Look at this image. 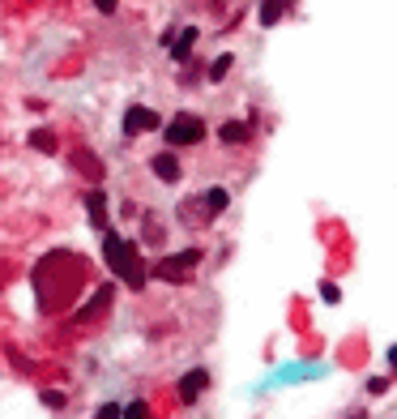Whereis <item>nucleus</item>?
Returning <instances> with one entry per match:
<instances>
[{
	"mask_svg": "<svg viewBox=\"0 0 397 419\" xmlns=\"http://www.w3.org/2000/svg\"><path fill=\"white\" fill-rule=\"evenodd\" d=\"M235 69V56L231 51H222V56H214V65H209V82L218 86V82H226V73Z\"/></svg>",
	"mask_w": 397,
	"mask_h": 419,
	"instance_id": "nucleus-13",
	"label": "nucleus"
},
{
	"mask_svg": "<svg viewBox=\"0 0 397 419\" xmlns=\"http://www.w3.org/2000/svg\"><path fill=\"white\" fill-rule=\"evenodd\" d=\"M145 411H150L145 402H133V406H124V411H120V419H145Z\"/></svg>",
	"mask_w": 397,
	"mask_h": 419,
	"instance_id": "nucleus-17",
	"label": "nucleus"
},
{
	"mask_svg": "<svg viewBox=\"0 0 397 419\" xmlns=\"http://www.w3.org/2000/svg\"><path fill=\"white\" fill-rule=\"evenodd\" d=\"M162 137H167V146H171V150L197 146V141H205V120L193 116V112H180V116H171V124L162 129Z\"/></svg>",
	"mask_w": 397,
	"mask_h": 419,
	"instance_id": "nucleus-3",
	"label": "nucleus"
},
{
	"mask_svg": "<svg viewBox=\"0 0 397 419\" xmlns=\"http://www.w3.org/2000/svg\"><path fill=\"white\" fill-rule=\"evenodd\" d=\"M282 13H287V5H282V0H265V5H261V26H278Z\"/></svg>",
	"mask_w": 397,
	"mask_h": 419,
	"instance_id": "nucleus-15",
	"label": "nucleus"
},
{
	"mask_svg": "<svg viewBox=\"0 0 397 419\" xmlns=\"http://www.w3.org/2000/svg\"><path fill=\"white\" fill-rule=\"evenodd\" d=\"M150 172H154V176L162 180V184H180V159H176L171 150L154 154V159H150Z\"/></svg>",
	"mask_w": 397,
	"mask_h": 419,
	"instance_id": "nucleus-6",
	"label": "nucleus"
},
{
	"mask_svg": "<svg viewBox=\"0 0 397 419\" xmlns=\"http://www.w3.org/2000/svg\"><path fill=\"white\" fill-rule=\"evenodd\" d=\"M355 419H363V415H355Z\"/></svg>",
	"mask_w": 397,
	"mask_h": 419,
	"instance_id": "nucleus-23",
	"label": "nucleus"
},
{
	"mask_svg": "<svg viewBox=\"0 0 397 419\" xmlns=\"http://www.w3.org/2000/svg\"><path fill=\"white\" fill-rule=\"evenodd\" d=\"M94 419H120V406H116V402H107V406H98V411H94Z\"/></svg>",
	"mask_w": 397,
	"mask_h": 419,
	"instance_id": "nucleus-18",
	"label": "nucleus"
},
{
	"mask_svg": "<svg viewBox=\"0 0 397 419\" xmlns=\"http://www.w3.org/2000/svg\"><path fill=\"white\" fill-rule=\"evenodd\" d=\"M389 363H393V373H397V347H393V351H389Z\"/></svg>",
	"mask_w": 397,
	"mask_h": 419,
	"instance_id": "nucleus-22",
	"label": "nucleus"
},
{
	"mask_svg": "<svg viewBox=\"0 0 397 419\" xmlns=\"http://www.w3.org/2000/svg\"><path fill=\"white\" fill-rule=\"evenodd\" d=\"M205 385H209V373H205V368H193V373L180 377V398H184V402H197V398L205 394Z\"/></svg>",
	"mask_w": 397,
	"mask_h": 419,
	"instance_id": "nucleus-7",
	"label": "nucleus"
},
{
	"mask_svg": "<svg viewBox=\"0 0 397 419\" xmlns=\"http://www.w3.org/2000/svg\"><path fill=\"white\" fill-rule=\"evenodd\" d=\"M201 205L209 210V219H214V214H222V210L231 205V197H226V188H205L201 193Z\"/></svg>",
	"mask_w": 397,
	"mask_h": 419,
	"instance_id": "nucleus-12",
	"label": "nucleus"
},
{
	"mask_svg": "<svg viewBox=\"0 0 397 419\" xmlns=\"http://www.w3.org/2000/svg\"><path fill=\"white\" fill-rule=\"evenodd\" d=\"M69 167L82 172V180H90V184L103 180V159H98L90 146H73V150H69Z\"/></svg>",
	"mask_w": 397,
	"mask_h": 419,
	"instance_id": "nucleus-4",
	"label": "nucleus"
},
{
	"mask_svg": "<svg viewBox=\"0 0 397 419\" xmlns=\"http://www.w3.org/2000/svg\"><path fill=\"white\" fill-rule=\"evenodd\" d=\"M30 146H34L39 154H56V133H51V129H34V133H30Z\"/></svg>",
	"mask_w": 397,
	"mask_h": 419,
	"instance_id": "nucleus-14",
	"label": "nucleus"
},
{
	"mask_svg": "<svg viewBox=\"0 0 397 419\" xmlns=\"http://www.w3.org/2000/svg\"><path fill=\"white\" fill-rule=\"evenodd\" d=\"M320 299H325V304H342V287H337V283H325V287H320Z\"/></svg>",
	"mask_w": 397,
	"mask_h": 419,
	"instance_id": "nucleus-16",
	"label": "nucleus"
},
{
	"mask_svg": "<svg viewBox=\"0 0 397 419\" xmlns=\"http://www.w3.org/2000/svg\"><path fill=\"white\" fill-rule=\"evenodd\" d=\"M193 43H197V26H184L171 43H167V51H171V60H188L193 56Z\"/></svg>",
	"mask_w": 397,
	"mask_h": 419,
	"instance_id": "nucleus-9",
	"label": "nucleus"
},
{
	"mask_svg": "<svg viewBox=\"0 0 397 419\" xmlns=\"http://www.w3.org/2000/svg\"><path fill=\"white\" fill-rule=\"evenodd\" d=\"M218 141H222V146H244V141H248V124L226 120V124L218 129Z\"/></svg>",
	"mask_w": 397,
	"mask_h": 419,
	"instance_id": "nucleus-11",
	"label": "nucleus"
},
{
	"mask_svg": "<svg viewBox=\"0 0 397 419\" xmlns=\"http://www.w3.org/2000/svg\"><path fill=\"white\" fill-rule=\"evenodd\" d=\"M384 389H389V377H372L367 381V394H384Z\"/></svg>",
	"mask_w": 397,
	"mask_h": 419,
	"instance_id": "nucleus-20",
	"label": "nucleus"
},
{
	"mask_svg": "<svg viewBox=\"0 0 397 419\" xmlns=\"http://www.w3.org/2000/svg\"><path fill=\"white\" fill-rule=\"evenodd\" d=\"M107 304H111V287L103 283V287H98V291L90 295V304H86V308L77 312V321H90V317H98V312H107Z\"/></svg>",
	"mask_w": 397,
	"mask_h": 419,
	"instance_id": "nucleus-10",
	"label": "nucleus"
},
{
	"mask_svg": "<svg viewBox=\"0 0 397 419\" xmlns=\"http://www.w3.org/2000/svg\"><path fill=\"white\" fill-rule=\"evenodd\" d=\"M120 129H124V137H141V133H154L158 129V112L154 108H129L124 112V120H120Z\"/></svg>",
	"mask_w": 397,
	"mask_h": 419,
	"instance_id": "nucleus-5",
	"label": "nucleus"
},
{
	"mask_svg": "<svg viewBox=\"0 0 397 419\" xmlns=\"http://www.w3.org/2000/svg\"><path fill=\"white\" fill-rule=\"evenodd\" d=\"M103 257H107V266H111V274H120L133 291L137 287H145V266H141V257H137V244H129V240H120V236H103Z\"/></svg>",
	"mask_w": 397,
	"mask_h": 419,
	"instance_id": "nucleus-1",
	"label": "nucleus"
},
{
	"mask_svg": "<svg viewBox=\"0 0 397 419\" xmlns=\"http://www.w3.org/2000/svg\"><path fill=\"white\" fill-rule=\"evenodd\" d=\"M116 5H120V0H94V9H98V13H116Z\"/></svg>",
	"mask_w": 397,
	"mask_h": 419,
	"instance_id": "nucleus-21",
	"label": "nucleus"
},
{
	"mask_svg": "<svg viewBox=\"0 0 397 419\" xmlns=\"http://www.w3.org/2000/svg\"><path fill=\"white\" fill-rule=\"evenodd\" d=\"M43 406H51V411H56V406H65V394H56V389H47V394H43Z\"/></svg>",
	"mask_w": 397,
	"mask_h": 419,
	"instance_id": "nucleus-19",
	"label": "nucleus"
},
{
	"mask_svg": "<svg viewBox=\"0 0 397 419\" xmlns=\"http://www.w3.org/2000/svg\"><path fill=\"white\" fill-rule=\"evenodd\" d=\"M201 248H184V252H171V257H162V261H154V278H162V283H188L193 278V270L201 266Z\"/></svg>",
	"mask_w": 397,
	"mask_h": 419,
	"instance_id": "nucleus-2",
	"label": "nucleus"
},
{
	"mask_svg": "<svg viewBox=\"0 0 397 419\" xmlns=\"http://www.w3.org/2000/svg\"><path fill=\"white\" fill-rule=\"evenodd\" d=\"M86 210H90V223L103 231L107 227V193L94 184V188H86Z\"/></svg>",
	"mask_w": 397,
	"mask_h": 419,
	"instance_id": "nucleus-8",
	"label": "nucleus"
}]
</instances>
